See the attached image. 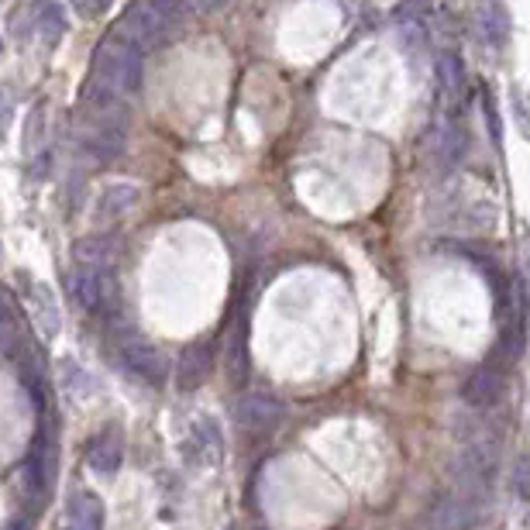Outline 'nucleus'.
<instances>
[{
  "instance_id": "nucleus-1",
  "label": "nucleus",
  "mask_w": 530,
  "mask_h": 530,
  "mask_svg": "<svg viewBox=\"0 0 530 530\" xmlns=\"http://www.w3.org/2000/svg\"><path fill=\"white\" fill-rule=\"evenodd\" d=\"M145 76V62H142V49L131 42H107L97 49L93 56V76L87 83V104L100 107V104H121L124 97L138 93Z\"/></svg>"
},
{
  "instance_id": "nucleus-2",
  "label": "nucleus",
  "mask_w": 530,
  "mask_h": 530,
  "mask_svg": "<svg viewBox=\"0 0 530 530\" xmlns=\"http://www.w3.org/2000/svg\"><path fill=\"white\" fill-rule=\"evenodd\" d=\"M169 31H173V25L162 18L159 7H155L152 0H138V4H131L118 18V25H114V35H118L121 42L138 45V49H152V45H159Z\"/></svg>"
},
{
  "instance_id": "nucleus-3",
  "label": "nucleus",
  "mask_w": 530,
  "mask_h": 530,
  "mask_svg": "<svg viewBox=\"0 0 530 530\" xmlns=\"http://www.w3.org/2000/svg\"><path fill=\"white\" fill-rule=\"evenodd\" d=\"M69 293H73V300L80 303L83 310H90V314H100V310L111 303V279H107V269L104 265H80V269L69 276Z\"/></svg>"
},
{
  "instance_id": "nucleus-4",
  "label": "nucleus",
  "mask_w": 530,
  "mask_h": 530,
  "mask_svg": "<svg viewBox=\"0 0 530 530\" xmlns=\"http://www.w3.org/2000/svg\"><path fill=\"white\" fill-rule=\"evenodd\" d=\"M283 403L276 400V396L269 393H248L238 400L235 407V417H238V427H245L248 434H262V431H272V427L283 420Z\"/></svg>"
},
{
  "instance_id": "nucleus-5",
  "label": "nucleus",
  "mask_w": 530,
  "mask_h": 530,
  "mask_svg": "<svg viewBox=\"0 0 530 530\" xmlns=\"http://www.w3.org/2000/svg\"><path fill=\"white\" fill-rule=\"evenodd\" d=\"M121 358L128 365V372H135L145 383H162L166 379V355L159 348L145 345V341H124Z\"/></svg>"
},
{
  "instance_id": "nucleus-6",
  "label": "nucleus",
  "mask_w": 530,
  "mask_h": 530,
  "mask_svg": "<svg viewBox=\"0 0 530 530\" xmlns=\"http://www.w3.org/2000/svg\"><path fill=\"white\" fill-rule=\"evenodd\" d=\"M503 386H506V379L496 365H479V369L469 376V383H465L462 396L472 403V407H493V403L500 400Z\"/></svg>"
},
{
  "instance_id": "nucleus-7",
  "label": "nucleus",
  "mask_w": 530,
  "mask_h": 530,
  "mask_svg": "<svg viewBox=\"0 0 530 530\" xmlns=\"http://www.w3.org/2000/svg\"><path fill=\"white\" fill-rule=\"evenodd\" d=\"M138 204V186L131 183H111L104 193H100L97 207H93V221L97 224H114L118 217L128 214L131 207Z\"/></svg>"
},
{
  "instance_id": "nucleus-8",
  "label": "nucleus",
  "mask_w": 530,
  "mask_h": 530,
  "mask_svg": "<svg viewBox=\"0 0 530 530\" xmlns=\"http://www.w3.org/2000/svg\"><path fill=\"white\" fill-rule=\"evenodd\" d=\"M475 25H479V38L489 45H503L510 35V14L500 0H482L479 11H475Z\"/></svg>"
},
{
  "instance_id": "nucleus-9",
  "label": "nucleus",
  "mask_w": 530,
  "mask_h": 530,
  "mask_svg": "<svg viewBox=\"0 0 530 530\" xmlns=\"http://www.w3.org/2000/svg\"><path fill=\"white\" fill-rule=\"evenodd\" d=\"M210 362H214V348L207 345H193L183 352V362H179V389L183 393H190V389H197L204 379L210 376Z\"/></svg>"
},
{
  "instance_id": "nucleus-10",
  "label": "nucleus",
  "mask_w": 530,
  "mask_h": 530,
  "mask_svg": "<svg viewBox=\"0 0 530 530\" xmlns=\"http://www.w3.org/2000/svg\"><path fill=\"white\" fill-rule=\"evenodd\" d=\"M69 524L80 527V530L104 527V503H100V496L87 493V489L69 496Z\"/></svg>"
},
{
  "instance_id": "nucleus-11",
  "label": "nucleus",
  "mask_w": 530,
  "mask_h": 530,
  "mask_svg": "<svg viewBox=\"0 0 530 530\" xmlns=\"http://www.w3.org/2000/svg\"><path fill=\"white\" fill-rule=\"evenodd\" d=\"M114 252H118V245H114V238L107 235H87L80 241H73V259L80 265H111Z\"/></svg>"
},
{
  "instance_id": "nucleus-12",
  "label": "nucleus",
  "mask_w": 530,
  "mask_h": 530,
  "mask_svg": "<svg viewBox=\"0 0 530 530\" xmlns=\"http://www.w3.org/2000/svg\"><path fill=\"white\" fill-rule=\"evenodd\" d=\"M87 462H90V469L93 472H100V475H114L121 469V444L118 438H97L90 444V451H87Z\"/></svg>"
},
{
  "instance_id": "nucleus-13",
  "label": "nucleus",
  "mask_w": 530,
  "mask_h": 530,
  "mask_svg": "<svg viewBox=\"0 0 530 530\" xmlns=\"http://www.w3.org/2000/svg\"><path fill=\"white\" fill-rule=\"evenodd\" d=\"M434 527H469L475 524V513L465 503H441V510L431 513Z\"/></svg>"
},
{
  "instance_id": "nucleus-14",
  "label": "nucleus",
  "mask_w": 530,
  "mask_h": 530,
  "mask_svg": "<svg viewBox=\"0 0 530 530\" xmlns=\"http://www.w3.org/2000/svg\"><path fill=\"white\" fill-rule=\"evenodd\" d=\"M45 128H49V121H45V107H31L28 114V124H25V148L28 152H35L38 145H45Z\"/></svg>"
},
{
  "instance_id": "nucleus-15",
  "label": "nucleus",
  "mask_w": 530,
  "mask_h": 530,
  "mask_svg": "<svg viewBox=\"0 0 530 530\" xmlns=\"http://www.w3.org/2000/svg\"><path fill=\"white\" fill-rule=\"evenodd\" d=\"M438 73H441V83L448 93H458L462 90V62H458L455 56H444L438 62Z\"/></svg>"
},
{
  "instance_id": "nucleus-16",
  "label": "nucleus",
  "mask_w": 530,
  "mask_h": 530,
  "mask_svg": "<svg viewBox=\"0 0 530 530\" xmlns=\"http://www.w3.org/2000/svg\"><path fill=\"white\" fill-rule=\"evenodd\" d=\"M155 7H159V14L169 21V25H176L179 18H183V11H186V4L183 0H152Z\"/></svg>"
},
{
  "instance_id": "nucleus-17",
  "label": "nucleus",
  "mask_w": 530,
  "mask_h": 530,
  "mask_svg": "<svg viewBox=\"0 0 530 530\" xmlns=\"http://www.w3.org/2000/svg\"><path fill=\"white\" fill-rule=\"evenodd\" d=\"M73 4L80 7V14H87V18H93L97 11H104V7H100L104 0H73Z\"/></svg>"
},
{
  "instance_id": "nucleus-18",
  "label": "nucleus",
  "mask_w": 530,
  "mask_h": 530,
  "mask_svg": "<svg viewBox=\"0 0 530 530\" xmlns=\"http://www.w3.org/2000/svg\"><path fill=\"white\" fill-rule=\"evenodd\" d=\"M197 4H204V7H221V4H228V0H197Z\"/></svg>"
}]
</instances>
